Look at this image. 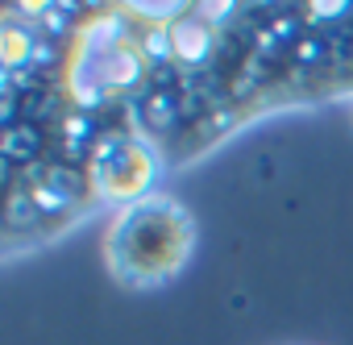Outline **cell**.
<instances>
[{"label": "cell", "instance_id": "cell-1", "mask_svg": "<svg viewBox=\"0 0 353 345\" xmlns=\"http://www.w3.org/2000/svg\"><path fill=\"white\" fill-rule=\"evenodd\" d=\"M192 250L196 221L166 192H150L125 204L104 233V266L129 291H154L170 283L188 266Z\"/></svg>", "mask_w": 353, "mask_h": 345}, {"label": "cell", "instance_id": "cell-2", "mask_svg": "<svg viewBox=\"0 0 353 345\" xmlns=\"http://www.w3.org/2000/svg\"><path fill=\"white\" fill-rule=\"evenodd\" d=\"M158 175V154L133 137V133H121V129H108L96 146H92V158H88V184H92V196L100 204L108 200H141L150 196V184Z\"/></svg>", "mask_w": 353, "mask_h": 345}]
</instances>
